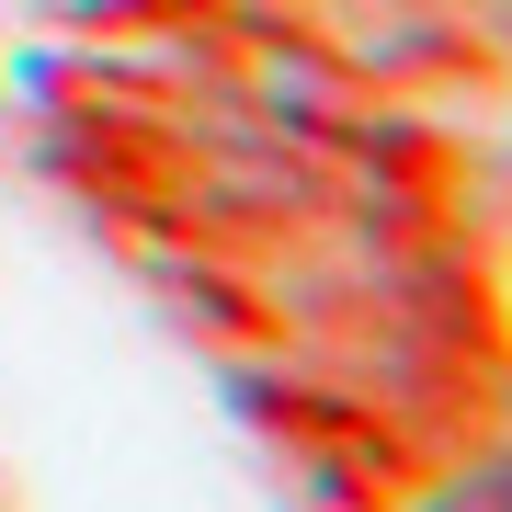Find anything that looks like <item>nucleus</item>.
Instances as JSON below:
<instances>
[{"instance_id":"obj_1","label":"nucleus","mask_w":512,"mask_h":512,"mask_svg":"<svg viewBox=\"0 0 512 512\" xmlns=\"http://www.w3.org/2000/svg\"><path fill=\"white\" fill-rule=\"evenodd\" d=\"M444 512H512V478H467V490H444Z\"/></svg>"}]
</instances>
